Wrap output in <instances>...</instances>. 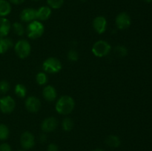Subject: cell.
I'll list each match as a JSON object with an SVG mask.
<instances>
[{
    "mask_svg": "<svg viewBox=\"0 0 152 151\" xmlns=\"http://www.w3.org/2000/svg\"><path fill=\"white\" fill-rule=\"evenodd\" d=\"M67 58L71 62H77L79 59V53L74 49H71L67 53Z\"/></svg>",
    "mask_w": 152,
    "mask_h": 151,
    "instance_id": "26",
    "label": "cell"
},
{
    "mask_svg": "<svg viewBox=\"0 0 152 151\" xmlns=\"http://www.w3.org/2000/svg\"><path fill=\"white\" fill-rule=\"evenodd\" d=\"M12 10L11 4L7 0H0V17L8 16Z\"/></svg>",
    "mask_w": 152,
    "mask_h": 151,
    "instance_id": "17",
    "label": "cell"
},
{
    "mask_svg": "<svg viewBox=\"0 0 152 151\" xmlns=\"http://www.w3.org/2000/svg\"><path fill=\"white\" fill-rule=\"evenodd\" d=\"M39 141L42 143H44L47 141V136H46L45 133H43L39 135Z\"/></svg>",
    "mask_w": 152,
    "mask_h": 151,
    "instance_id": "30",
    "label": "cell"
},
{
    "mask_svg": "<svg viewBox=\"0 0 152 151\" xmlns=\"http://www.w3.org/2000/svg\"><path fill=\"white\" fill-rule=\"evenodd\" d=\"M14 51L19 59H26L31 54V44L26 39H19L14 44Z\"/></svg>",
    "mask_w": 152,
    "mask_h": 151,
    "instance_id": "5",
    "label": "cell"
},
{
    "mask_svg": "<svg viewBox=\"0 0 152 151\" xmlns=\"http://www.w3.org/2000/svg\"><path fill=\"white\" fill-rule=\"evenodd\" d=\"M47 151H59V147L54 143H51L48 146Z\"/></svg>",
    "mask_w": 152,
    "mask_h": 151,
    "instance_id": "29",
    "label": "cell"
},
{
    "mask_svg": "<svg viewBox=\"0 0 152 151\" xmlns=\"http://www.w3.org/2000/svg\"><path fill=\"white\" fill-rule=\"evenodd\" d=\"M74 127V120L69 117H65L62 121V127L64 131L69 132L72 130Z\"/></svg>",
    "mask_w": 152,
    "mask_h": 151,
    "instance_id": "19",
    "label": "cell"
},
{
    "mask_svg": "<svg viewBox=\"0 0 152 151\" xmlns=\"http://www.w3.org/2000/svg\"><path fill=\"white\" fill-rule=\"evenodd\" d=\"M19 18L22 22H31L34 20H37V10L31 7L25 8L21 11Z\"/></svg>",
    "mask_w": 152,
    "mask_h": 151,
    "instance_id": "12",
    "label": "cell"
},
{
    "mask_svg": "<svg viewBox=\"0 0 152 151\" xmlns=\"http://www.w3.org/2000/svg\"><path fill=\"white\" fill-rule=\"evenodd\" d=\"M10 84L6 80H1L0 81V93H6L10 90Z\"/></svg>",
    "mask_w": 152,
    "mask_h": 151,
    "instance_id": "27",
    "label": "cell"
},
{
    "mask_svg": "<svg viewBox=\"0 0 152 151\" xmlns=\"http://www.w3.org/2000/svg\"><path fill=\"white\" fill-rule=\"evenodd\" d=\"M25 31L28 38L31 39H37L45 33V26L40 21L34 20L28 24Z\"/></svg>",
    "mask_w": 152,
    "mask_h": 151,
    "instance_id": "2",
    "label": "cell"
},
{
    "mask_svg": "<svg viewBox=\"0 0 152 151\" xmlns=\"http://www.w3.org/2000/svg\"><path fill=\"white\" fill-rule=\"evenodd\" d=\"M25 106L29 113H37L41 108V102L37 96H30L25 99Z\"/></svg>",
    "mask_w": 152,
    "mask_h": 151,
    "instance_id": "8",
    "label": "cell"
},
{
    "mask_svg": "<svg viewBox=\"0 0 152 151\" xmlns=\"http://www.w3.org/2000/svg\"><path fill=\"white\" fill-rule=\"evenodd\" d=\"M11 29L10 21L5 17H0V37H7Z\"/></svg>",
    "mask_w": 152,
    "mask_h": 151,
    "instance_id": "15",
    "label": "cell"
},
{
    "mask_svg": "<svg viewBox=\"0 0 152 151\" xmlns=\"http://www.w3.org/2000/svg\"><path fill=\"white\" fill-rule=\"evenodd\" d=\"M47 4L50 8L59 9L64 4V0H47Z\"/></svg>",
    "mask_w": 152,
    "mask_h": 151,
    "instance_id": "25",
    "label": "cell"
},
{
    "mask_svg": "<svg viewBox=\"0 0 152 151\" xmlns=\"http://www.w3.org/2000/svg\"><path fill=\"white\" fill-rule=\"evenodd\" d=\"M42 96L47 102H53L57 98V91L52 85H46L42 90Z\"/></svg>",
    "mask_w": 152,
    "mask_h": 151,
    "instance_id": "13",
    "label": "cell"
},
{
    "mask_svg": "<svg viewBox=\"0 0 152 151\" xmlns=\"http://www.w3.org/2000/svg\"><path fill=\"white\" fill-rule=\"evenodd\" d=\"M131 24H132L131 16L126 12H122L116 16L115 25L119 30H124L128 29L131 26Z\"/></svg>",
    "mask_w": 152,
    "mask_h": 151,
    "instance_id": "7",
    "label": "cell"
},
{
    "mask_svg": "<svg viewBox=\"0 0 152 151\" xmlns=\"http://www.w3.org/2000/svg\"><path fill=\"white\" fill-rule=\"evenodd\" d=\"M105 143L110 147L117 148L121 144V140H120V137L116 135H109L105 139Z\"/></svg>",
    "mask_w": 152,
    "mask_h": 151,
    "instance_id": "18",
    "label": "cell"
},
{
    "mask_svg": "<svg viewBox=\"0 0 152 151\" xmlns=\"http://www.w3.org/2000/svg\"><path fill=\"white\" fill-rule=\"evenodd\" d=\"M15 94L19 98H25L27 96L28 90L27 87L22 84H17L14 88Z\"/></svg>",
    "mask_w": 152,
    "mask_h": 151,
    "instance_id": "20",
    "label": "cell"
},
{
    "mask_svg": "<svg viewBox=\"0 0 152 151\" xmlns=\"http://www.w3.org/2000/svg\"><path fill=\"white\" fill-rule=\"evenodd\" d=\"M25 0H8L10 3H12L13 4H20L23 3Z\"/></svg>",
    "mask_w": 152,
    "mask_h": 151,
    "instance_id": "31",
    "label": "cell"
},
{
    "mask_svg": "<svg viewBox=\"0 0 152 151\" xmlns=\"http://www.w3.org/2000/svg\"><path fill=\"white\" fill-rule=\"evenodd\" d=\"M111 50V46L105 40H99L92 46L91 51L96 57L102 58L109 54Z\"/></svg>",
    "mask_w": 152,
    "mask_h": 151,
    "instance_id": "4",
    "label": "cell"
},
{
    "mask_svg": "<svg viewBox=\"0 0 152 151\" xmlns=\"http://www.w3.org/2000/svg\"><path fill=\"white\" fill-rule=\"evenodd\" d=\"M19 151H25V150H19Z\"/></svg>",
    "mask_w": 152,
    "mask_h": 151,
    "instance_id": "36",
    "label": "cell"
},
{
    "mask_svg": "<svg viewBox=\"0 0 152 151\" xmlns=\"http://www.w3.org/2000/svg\"><path fill=\"white\" fill-rule=\"evenodd\" d=\"M62 68V62L56 57H49L42 63V69L45 73L56 74L60 72Z\"/></svg>",
    "mask_w": 152,
    "mask_h": 151,
    "instance_id": "3",
    "label": "cell"
},
{
    "mask_svg": "<svg viewBox=\"0 0 152 151\" xmlns=\"http://www.w3.org/2000/svg\"><path fill=\"white\" fill-rule=\"evenodd\" d=\"M58 120L54 117L45 118L41 123V129L43 133H51L58 127Z\"/></svg>",
    "mask_w": 152,
    "mask_h": 151,
    "instance_id": "10",
    "label": "cell"
},
{
    "mask_svg": "<svg viewBox=\"0 0 152 151\" xmlns=\"http://www.w3.org/2000/svg\"><path fill=\"white\" fill-rule=\"evenodd\" d=\"M36 81L37 84L40 86H42L46 84L48 82V76L47 74L45 72H39L36 76Z\"/></svg>",
    "mask_w": 152,
    "mask_h": 151,
    "instance_id": "24",
    "label": "cell"
},
{
    "mask_svg": "<svg viewBox=\"0 0 152 151\" xmlns=\"http://www.w3.org/2000/svg\"><path fill=\"white\" fill-rule=\"evenodd\" d=\"M51 14V8H50L48 6H42L37 10V20L40 22L46 21L50 19Z\"/></svg>",
    "mask_w": 152,
    "mask_h": 151,
    "instance_id": "14",
    "label": "cell"
},
{
    "mask_svg": "<svg viewBox=\"0 0 152 151\" xmlns=\"http://www.w3.org/2000/svg\"><path fill=\"white\" fill-rule=\"evenodd\" d=\"M114 53L117 55V56L120 58L126 57L129 53V50H128L127 47L124 45H117L114 47Z\"/></svg>",
    "mask_w": 152,
    "mask_h": 151,
    "instance_id": "22",
    "label": "cell"
},
{
    "mask_svg": "<svg viewBox=\"0 0 152 151\" xmlns=\"http://www.w3.org/2000/svg\"><path fill=\"white\" fill-rule=\"evenodd\" d=\"M10 136V130L8 127L4 124H0V140L4 141Z\"/></svg>",
    "mask_w": 152,
    "mask_h": 151,
    "instance_id": "23",
    "label": "cell"
},
{
    "mask_svg": "<svg viewBox=\"0 0 152 151\" xmlns=\"http://www.w3.org/2000/svg\"><path fill=\"white\" fill-rule=\"evenodd\" d=\"M20 144L25 150H30L35 145V137L34 134L29 131H25L20 136Z\"/></svg>",
    "mask_w": 152,
    "mask_h": 151,
    "instance_id": "9",
    "label": "cell"
},
{
    "mask_svg": "<svg viewBox=\"0 0 152 151\" xmlns=\"http://www.w3.org/2000/svg\"><path fill=\"white\" fill-rule=\"evenodd\" d=\"M80 1H83V2H84V1H86V0H80Z\"/></svg>",
    "mask_w": 152,
    "mask_h": 151,
    "instance_id": "35",
    "label": "cell"
},
{
    "mask_svg": "<svg viewBox=\"0 0 152 151\" xmlns=\"http://www.w3.org/2000/svg\"><path fill=\"white\" fill-rule=\"evenodd\" d=\"M0 151H12L11 147L7 143H2L0 144Z\"/></svg>",
    "mask_w": 152,
    "mask_h": 151,
    "instance_id": "28",
    "label": "cell"
},
{
    "mask_svg": "<svg viewBox=\"0 0 152 151\" xmlns=\"http://www.w3.org/2000/svg\"><path fill=\"white\" fill-rule=\"evenodd\" d=\"M16 107V102L10 96H6L0 99V110L4 114H10Z\"/></svg>",
    "mask_w": 152,
    "mask_h": 151,
    "instance_id": "6",
    "label": "cell"
},
{
    "mask_svg": "<svg viewBox=\"0 0 152 151\" xmlns=\"http://www.w3.org/2000/svg\"><path fill=\"white\" fill-rule=\"evenodd\" d=\"M31 1H39V0H31Z\"/></svg>",
    "mask_w": 152,
    "mask_h": 151,
    "instance_id": "34",
    "label": "cell"
},
{
    "mask_svg": "<svg viewBox=\"0 0 152 151\" xmlns=\"http://www.w3.org/2000/svg\"><path fill=\"white\" fill-rule=\"evenodd\" d=\"M11 28L13 29V32L19 36H22L25 33V29L24 28V25L21 22H16L11 25Z\"/></svg>",
    "mask_w": 152,
    "mask_h": 151,
    "instance_id": "21",
    "label": "cell"
},
{
    "mask_svg": "<svg viewBox=\"0 0 152 151\" xmlns=\"http://www.w3.org/2000/svg\"><path fill=\"white\" fill-rule=\"evenodd\" d=\"M92 151H105V150H102V149H99V148H96V149L93 150Z\"/></svg>",
    "mask_w": 152,
    "mask_h": 151,
    "instance_id": "32",
    "label": "cell"
},
{
    "mask_svg": "<svg viewBox=\"0 0 152 151\" xmlns=\"http://www.w3.org/2000/svg\"><path fill=\"white\" fill-rule=\"evenodd\" d=\"M144 1H145L146 2H148V3H149V2H151L152 0H144Z\"/></svg>",
    "mask_w": 152,
    "mask_h": 151,
    "instance_id": "33",
    "label": "cell"
},
{
    "mask_svg": "<svg viewBox=\"0 0 152 151\" xmlns=\"http://www.w3.org/2000/svg\"><path fill=\"white\" fill-rule=\"evenodd\" d=\"M107 19L103 16H98L94 18L92 22V26L95 32L98 34H102L107 29Z\"/></svg>",
    "mask_w": 152,
    "mask_h": 151,
    "instance_id": "11",
    "label": "cell"
},
{
    "mask_svg": "<svg viewBox=\"0 0 152 151\" xmlns=\"http://www.w3.org/2000/svg\"><path fill=\"white\" fill-rule=\"evenodd\" d=\"M75 105L74 98L68 95H64L56 101L55 110L60 115H68L73 112L75 108Z\"/></svg>",
    "mask_w": 152,
    "mask_h": 151,
    "instance_id": "1",
    "label": "cell"
},
{
    "mask_svg": "<svg viewBox=\"0 0 152 151\" xmlns=\"http://www.w3.org/2000/svg\"><path fill=\"white\" fill-rule=\"evenodd\" d=\"M13 46L11 38L7 37H0V54L6 53Z\"/></svg>",
    "mask_w": 152,
    "mask_h": 151,
    "instance_id": "16",
    "label": "cell"
}]
</instances>
